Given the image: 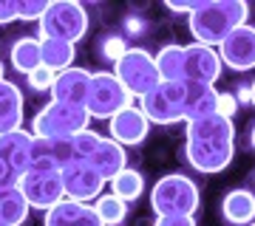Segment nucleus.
<instances>
[{
	"mask_svg": "<svg viewBox=\"0 0 255 226\" xmlns=\"http://www.w3.org/2000/svg\"><path fill=\"white\" fill-rule=\"evenodd\" d=\"M60 178H63L65 198L77 201V204H91V201H97L102 195V187H105V181L85 161L68 164L65 170H60Z\"/></svg>",
	"mask_w": 255,
	"mask_h": 226,
	"instance_id": "f8f14e48",
	"label": "nucleus"
},
{
	"mask_svg": "<svg viewBox=\"0 0 255 226\" xmlns=\"http://www.w3.org/2000/svg\"><path fill=\"white\" fill-rule=\"evenodd\" d=\"M182 57H184V45H164L159 48L156 60V71H159V79L162 82H182Z\"/></svg>",
	"mask_w": 255,
	"mask_h": 226,
	"instance_id": "b1692460",
	"label": "nucleus"
},
{
	"mask_svg": "<svg viewBox=\"0 0 255 226\" xmlns=\"http://www.w3.org/2000/svg\"><path fill=\"white\" fill-rule=\"evenodd\" d=\"M114 76L136 99H142L147 90H153L162 82L159 79V71H156L153 54H147L145 48H136V45H130L125 54L114 63Z\"/></svg>",
	"mask_w": 255,
	"mask_h": 226,
	"instance_id": "423d86ee",
	"label": "nucleus"
},
{
	"mask_svg": "<svg viewBox=\"0 0 255 226\" xmlns=\"http://www.w3.org/2000/svg\"><path fill=\"white\" fill-rule=\"evenodd\" d=\"M221 215L227 224L250 226L255 221V195L250 190H230L221 201Z\"/></svg>",
	"mask_w": 255,
	"mask_h": 226,
	"instance_id": "aec40b11",
	"label": "nucleus"
},
{
	"mask_svg": "<svg viewBox=\"0 0 255 226\" xmlns=\"http://www.w3.org/2000/svg\"><path fill=\"white\" fill-rule=\"evenodd\" d=\"M199 204L201 192L196 187V181L182 175V172H170V175L159 178L150 190V207H153L156 218H193L199 212Z\"/></svg>",
	"mask_w": 255,
	"mask_h": 226,
	"instance_id": "7ed1b4c3",
	"label": "nucleus"
},
{
	"mask_svg": "<svg viewBox=\"0 0 255 226\" xmlns=\"http://www.w3.org/2000/svg\"><path fill=\"white\" fill-rule=\"evenodd\" d=\"M216 113H219V116H224V119H233L238 113V96H233V93H219Z\"/></svg>",
	"mask_w": 255,
	"mask_h": 226,
	"instance_id": "7c9ffc66",
	"label": "nucleus"
},
{
	"mask_svg": "<svg viewBox=\"0 0 255 226\" xmlns=\"http://www.w3.org/2000/svg\"><path fill=\"white\" fill-rule=\"evenodd\" d=\"M88 110L80 105H65V102H48L31 122L34 139H71V136L88 130Z\"/></svg>",
	"mask_w": 255,
	"mask_h": 226,
	"instance_id": "20e7f679",
	"label": "nucleus"
},
{
	"mask_svg": "<svg viewBox=\"0 0 255 226\" xmlns=\"http://www.w3.org/2000/svg\"><path fill=\"white\" fill-rule=\"evenodd\" d=\"M108 130H111L108 139H114L117 145L133 147V145H142L147 139L150 122H147V116L136 108V105H128L125 110H119L117 116L108 122Z\"/></svg>",
	"mask_w": 255,
	"mask_h": 226,
	"instance_id": "ddd939ff",
	"label": "nucleus"
},
{
	"mask_svg": "<svg viewBox=\"0 0 255 226\" xmlns=\"http://www.w3.org/2000/svg\"><path fill=\"white\" fill-rule=\"evenodd\" d=\"M17 20V0H0V26H9Z\"/></svg>",
	"mask_w": 255,
	"mask_h": 226,
	"instance_id": "2f4dec72",
	"label": "nucleus"
},
{
	"mask_svg": "<svg viewBox=\"0 0 255 226\" xmlns=\"http://www.w3.org/2000/svg\"><path fill=\"white\" fill-rule=\"evenodd\" d=\"M37 26H40V37L77 45L88 31V11L74 0H54L48 3L46 14L40 17Z\"/></svg>",
	"mask_w": 255,
	"mask_h": 226,
	"instance_id": "39448f33",
	"label": "nucleus"
},
{
	"mask_svg": "<svg viewBox=\"0 0 255 226\" xmlns=\"http://www.w3.org/2000/svg\"><path fill=\"white\" fill-rule=\"evenodd\" d=\"M0 226H9V224H6V221H3V218H0Z\"/></svg>",
	"mask_w": 255,
	"mask_h": 226,
	"instance_id": "58836bf2",
	"label": "nucleus"
},
{
	"mask_svg": "<svg viewBox=\"0 0 255 226\" xmlns=\"http://www.w3.org/2000/svg\"><path fill=\"white\" fill-rule=\"evenodd\" d=\"M133 105V96L122 88V82L114 76V71H94L91 85H88V99L85 110L91 119H114L119 110Z\"/></svg>",
	"mask_w": 255,
	"mask_h": 226,
	"instance_id": "0eeeda50",
	"label": "nucleus"
},
{
	"mask_svg": "<svg viewBox=\"0 0 255 226\" xmlns=\"http://www.w3.org/2000/svg\"><path fill=\"white\" fill-rule=\"evenodd\" d=\"M11 65L20 74H31L37 68H43V51H40V37H20L11 45Z\"/></svg>",
	"mask_w": 255,
	"mask_h": 226,
	"instance_id": "412c9836",
	"label": "nucleus"
},
{
	"mask_svg": "<svg viewBox=\"0 0 255 226\" xmlns=\"http://www.w3.org/2000/svg\"><path fill=\"white\" fill-rule=\"evenodd\" d=\"M139 110L150 125H176L184 122V82H159L139 99Z\"/></svg>",
	"mask_w": 255,
	"mask_h": 226,
	"instance_id": "6e6552de",
	"label": "nucleus"
},
{
	"mask_svg": "<svg viewBox=\"0 0 255 226\" xmlns=\"http://www.w3.org/2000/svg\"><path fill=\"white\" fill-rule=\"evenodd\" d=\"M221 65L233 71H253L255 68V26L244 23L236 31H230L227 40L216 48Z\"/></svg>",
	"mask_w": 255,
	"mask_h": 226,
	"instance_id": "9b49d317",
	"label": "nucleus"
},
{
	"mask_svg": "<svg viewBox=\"0 0 255 226\" xmlns=\"http://www.w3.org/2000/svg\"><path fill=\"white\" fill-rule=\"evenodd\" d=\"M221 76L219 51L210 45H184L182 57V82H201V85H216Z\"/></svg>",
	"mask_w": 255,
	"mask_h": 226,
	"instance_id": "9d476101",
	"label": "nucleus"
},
{
	"mask_svg": "<svg viewBox=\"0 0 255 226\" xmlns=\"http://www.w3.org/2000/svg\"><path fill=\"white\" fill-rule=\"evenodd\" d=\"M88 167H91L97 175H100L105 184H108L117 172H122L128 167V155H125V147L122 145H117L114 139H105L102 136L100 139V145L94 147V153L88 155Z\"/></svg>",
	"mask_w": 255,
	"mask_h": 226,
	"instance_id": "2eb2a0df",
	"label": "nucleus"
},
{
	"mask_svg": "<svg viewBox=\"0 0 255 226\" xmlns=\"http://www.w3.org/2000/svg\"><path fill=\"white\" fill-rule=\"evenodd\" d=\"M0 79H6V76H3V60H0Z\"/></svg>",
	"mask_w": 255,
	"mask_h": 226,
	"instance_id": "4c0bfd02",
	"label": "nucleus"
},
{
	"mask_svg": "<svg viewBox=\"0 0 255 226\" xmlns=\"http://www.w3.org/2000/svg\"><path fill=\"white\" fill-rule=\"evenodd\" d=\"M94 212L100 215L102 226H119L128 218V204L119 201L117 195H100L94 201Z\"/></svg>",
	"mask_w": 255,
	"mask_h": 226,
	"instance_id": "a878e982",
	"label": "nucleus"
},
{
	"mask_svg": "<svg viewBox=\"0 0 255 226\" xmlns=\"http://www.w3.org/2000/svg\"><path fill=\"white\" fill-rule=\"evenodd\" d=\"M28 212H31V207L23 198L20 187H3L0 190V218L9 226H23L28 221Z\"/></svg>",
	"mask_w": 255,
	"mask_h": 226,
	"instance_id": "4be33fe9",
	"label": "nucleus"
},
{
	"mask_svg": "<svg viewBox=\"0 0 255 226\" xmlns=\"http://www.w3.org/2000/svg\"><path fill=\"white\" fill-rule=\"evenodd\" d=\"M250 145H253V153H255V125H253V130H250Z\"/></svg>",
	"mask_w": 255,
	"mask_h": 226,
	"instance_id": "e433bc0d",
	"label": "nucleus"
},
{
	"mask_svg": "<svg viewBox=\"0 0 255 226\" xmlns=\"http://www.w3.org/2000/svg\"><path fill=\"white\" fill-rule=\"evenodd\" d=\"M250 226H255V221H253V224H250Z\"/></svg>",
	"mask_w": 255,
	"mask_h": 226,
	"instance_id": "ea45409f",
	"label": "nucleus"
},
{
	"mask_svg": "<svg viewBox=\"0 0 255 226\" xmlns=\"http://www.w3.org/2000/svg\"><path fill=\"white\" fill-rule=\"evenodd\" d=\"M247 93H250V105L255 108V82L253 85H247Z\"/></svg>",
	"mask_w": 255,
	"mask_h": 226,
	"instance_id": "c9c22d12",
	"label": "nucleus"
},
{
	"mask_svg": "<svg viewBox=\"0 0 255 226\" xmlns=\"http://www.w3.org/2000/svg\"><path fill=\"white\" fill-rule=\"evenodd\" d=\"M31 139L34 136L28 130H11V133L0 136V158L17 172L20 178L28 172V153H31Z\"/></svg>",
	"mask_w": 255,
	"mask_h": 226,
	"instance_id": "f3484780",
	"label": "nucleus"
},
{
	"mask_svg": "<svg viewBox=\"0 0 255 226\" xmlns=\"http://www.w3.org/2000/svg\"><path fill=\"white\" fill-rule=\"evenodd\" d=\"M23 90L9 79H0V136L23 127Z\"/></svg>",
	"mask_w": 255,
	"mask_h": 226,
	"instance_id": "a211bd4d",
	"label": "nucleus"
},
{
	"mask_svg": "<svg viewBox=\"0 0 255 226\" xmlns=\"http://www.w3.org/2000/svg\"><path fill=\"white\" fill-rule=\"evenodd\" d=\"M54 71H48V68H37V71L28 74V85L34 90H51V85H54Z\"/></svg>",
	"mask_w": 255,
	"mask_h": 226,
	"instance_id": "c85d7f7f",
	"label": "nucleus"
},
{
	"mask_svg": "<svg viewBox=\"0 0 255 226\" xmlns=\"http://www.w3.org/2000/svg\"><path fill=\"white\" fill-rule=\"evenodd\" d=\"M46 9H48L46 0H23V3H17V20H23V23H40Z\"/></svg>",
	"mask_w": 255,
	"mask_h": 226,
	"instance_id": "cd10ccee",
	"label": "nucleus"
},
{
	"mask_svg": "<svg viewBox=\"0 0 255 226\" xmlns=\"http://www.w3.org/2000/svg\"><path fill=\"white\" fill-rule=\"evenodd\" d=\"M184 136H187L184 139V155H187L193 170L204 172V175H216L233 164V155H236V125H233V119H224L219 113L193 119V122H187Z\"/></svg>",
	"mask_w": 255,
	"mask_h": 226,
	"instance_id": "f257e3e1",
	"label": "nucleus"
},
{
	"mask_svg": "<svg viewBox=\"0 0 255 226\" xmlns=\"http://www.w3.org/2000/svg\"><path fill=\"white\" fill-rule=\"evenodd\" d=\"M43 226H102V221L91 204H77L65 198L46 212Z\"/></svg>",
	"mask_w": 255,
	"mask_h": 226,
	"instance_id": "dca6fc26",
	"label": "nucleus"
},
{
	"mask_svg": "<svg viewBox=\"0 0 255 226\" xmlns=\"http://www.w3.org/2000/svg\"><path fill=\"white\" fill-rule=\"evenodd\" d=\"M23 198L28 201L31 209H40V212H48L51 207H57L60 201H65L63 192V178L60 172H34L28 170L23 178L17 181Z\"/></svg>",
	"mask_w": 255,
	"mask_h": 226,
	"instance_id": "1a4fd4ad",
	"label": "nucleus"
},
{
	"mask_svg": "<svg viewBox=\"0 0 255 226\" xmlns=\"http://www.w3.org/2000/svg\"><path fill=\"white\" fill-rule=\"evenodd\" d=\"M216 102H219V90L213 85L184 82V122L213 116L216 113Z\"/></svg>",
	"mask_w": 255,
	"mask_h": 226,
	"instance_id": "6ab92c4d",
	"label": "nucleus"
},
{
	"mask_svg": "<svg viewBox=\"0 0 255 226\" xmlns=\"http://www.w3.org/2000/svg\"><path fill=\"white\" fill-rule=\"evenodd\" d=\"M108 184H111V195H117V198L125 201V204L136 201L139 195H142V190H145V178H142V172L130 170V167H125L122 172H117Z\"/></svg>",
	"mask_w": 255,
	"mask_h": 226,
	"instance_id": "393cba45",
	"label": "nucleus"
},
{
	"mask_svg": "<svg viewBox=\"0 0 255 226\" xmlns=\"http://www.w3.org/2000/svg\"><path fill=\"white\" fill-rule=\"evenodd\" d=\"M40 51H43V68H48V71H54V74L71 68L74 54H77L71 43L48 40V37H40Z\"/></svg>",
	"mask_w": 255,
	"mask_h": 226,
	"instance_id": "5701e85b",
	"label": "nucleus"
},
{
	"mask_svg": "<svg viewBox=\"0 0 255 226\" xmlns=\"http://www.w3.org/2000/svg\"><path fill=\"white\" fill-rule=\"evenodd\" d=\"M17 181H20V175L0 158V190H3V187H17Z\"/></svg>",
	"mask_w": 255,
	"mask_h": 226,
	"instance_id": "473e14b6",
	"label": "nucleus"
},
{
	"mask_svg": "<svg viewBox=\"0 0 255 226\" xmlns=\"http://www.w3.org/2000/svg\"><path fill=\"white\" fill-rule=\"evenodd\" d=\"M100 133L94 130H82V133L71 136V145H74V153H77V161H88V155L94 153V147L100 145Z\"/></svg>",
	"mask_w": 255,
	"mask_h": 226,
	"instance_id": "bb28decb",
	"label": "nucleus"
},
{
	"mask_svg": "<svg viewBox=\"0 0 255 226\" xmlns=\"http://www.w3.org/2000/svg\"><path fill=\"white\" fill-rule=\"evenodd\" d=\"M204 0H196V3H176V0H167V9L170 11H184V14H193V11L199 9Z\"/></svg>",
	"mask_w": 255,
	"mask_h": 226,
	"instance_id": "f704fd0d",
	"label": "nucleus"
},
{
	"mask_svg": "<svg viewBox=\"0 0 255 226\" xmlns=\"http://www.w3.org/2000/svg\"><path fill=\"white\" fill-rule=\"evenodd\" d=\"M88 85H91V71H85V68H65V71H60L54 76L51 96H54V102H65V105H80V108H85Z\"/></svg>",
	"mask_w": 255,
	"mask_h": 226,
	"instance_id": "4468645a",
	"label": "nucleus"
},
{
	"mask_svg": "<svg viewBox=\"0 0 255 226\" xmlns=\"http://www.w3.org/2000/svg\"><path fill=\"white\" fill-rule=\"evenodd\" d=\"M156 226H196V221L184 215H173V218H156Z\"/></svg>",
	"mask_w": 255,
	"mask_h": 226,
	"instance_id": "72a5a7b5",
	"label": "nucleus"
},
{
	"mask_svg": "<svg viewBox=\"0 0 255 226\" xmlns=\"http://www.w3.org/2000/svg\"><path fill=\"white\" fill-rule=\"evenodd\" d=\"M128 48H130V45H128L125 40H122V37H108V40L102 43V54L108 57L111 63H117V60H119L122 54H125Z\"/></svg>",
	"mask_w": 255,
	"mask_h": 226,
	"instance_id": "c756f323",
	"label": "nucleus"
},
{
	"mask_svg": "<svg viewBox=\"0 0 255 226\" xmlns=\"http://www.w3.org/2000/svg\"><path fill=\"white\" fill-rule=\"evenodd\" d=\"M250 6L244 0H204L190 14V34L199 45H221L230 31L244 26Z\"/></svg>",
	"mask_w": 255,
	"mask_h": 226,
	"instance_id": "f03ea898",
	"label": "nucleus"
}]
</instances>
